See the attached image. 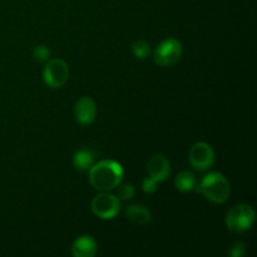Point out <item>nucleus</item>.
<instances>
[{
	"instance_id": "nucleus-1",
	"label": "nucleus",
	"mask_w": 257,
	"mask_h": 257,
	"mask_svg": "<svg viewBox=\"0 0 257 257\" xmlns=\"http://www.w3.org/2000/svg\"><path fill=\"white\" fill-rule=\"evenodd\" d=\"M123 180V168L115 161L104 160L95 163L89 170L90 185L98 191L114 190Z\"/></svg>"
},
{
	"instance_id": "nucleus-2",
	"label": "nucleus",
	"mask_w": 257,
	"mask_h": 257,
	"mask_svg": "<svg viewBox=\"0 0 257 257\" xmlns=\"http://www.w3.org/2000/svg\"><path fill=\"white\" fill-rule=\"evenodd\" d=\"M197 191L210 202L221 205L230 197L231 187L225 176L218 172H212L202 178Z\"/></svg>"
},
{
	"instance_id": "nucleus-3",
	"label": "nucleus",
	"mask_w": 257,
	"mask_h": 257,
	"mask_svg": "<svg viewBox=\"0 0 257 257\" xmlns=\"http://www.w3.org/2000/svg\"><path fill=\"white\" fill-rule=\"evenodd\" d=\"M255 222V211L248 205H237L228 211L226 225L232 232H245Z\"/></svg>"
},
{
	"instance_id": "nucleus-4",
	"label": "nucleus",
	"mask_w": 257,
	"mask_h": 257,
	"mask_svg": "<svg viewBox=\"0 0 257 257\" xmlns=\"http://www.w3.org/2000/svg\"><path fill=\"white\" fill-rule=\"evenodd\" d=\"M182 55V45L177 39L168 38L157 47L155 52V62L161 67H171Z\"/></svg>"
},
{
	"instance_id": "nucleus-5",
	"label": "nucleus",
	"mask_w": 257,
	"mask_h": 257,
	"mask_svg": "<svg viewBox=\"0 0 257 257\" xmlns=\"http://www.w3.org/2000/svg\"><path fill=\"white\" fill-rule=\"evenodd\" d=\"M120 208V202L118 197L103 192L95 196L92 201V211L97 217L102 220H112L118 215Z\"/></svg>"
},
{
	"instance_id": "nucleus-6",
	"label": "nucleus",
	"mask_w": 257,
	"mask_h": 257,
	"mask_svg": "<svg viewBox=\"0 0 257 257\" xmlns=\"http://www.w3.org/2000/svg\"><path fill=\"white\" fill-rule=\"evenodd\" d=\"M43 78L50 88H60L67 83L69 78V69L64 60L50 59L45 64Z\"/></svg>"
},
{
	"instance_id": "nucleus-7",
	"label": "nucleus",
	"mask_w": 257,
	"mask_h": 257,
	"mask_svg": "<svg viewBox=\"0 0 257 257\" xmlns=\"http://www.w3.org/2000/svg\"><path fill=\"white\" fill-rule=\"evenodd\" d=\"M188 160L197 171H207L215 163V152L208 143L198 142L191 147Z\"/></svg>"
},
{
	"instance_id": "nucleus-8",
	"label": "nucleus",
	"mask_w": 257,
	"mask_h": 257,
	"mask_svg": "<svg viewBox=\"0 0 257 257\" xmlns=\"http://www.w3.org/2000/svg\"><path fill=\"white\" fill-rule=\"evenodd\" d=\"M75 119L83 125H88L93 123L97 115V105L94 100L89 97H83L75 103L74 107Z\"/></svg>"
},
{
	"instance_id": "nucleus-9",
	"label": "nucleus",
	"mask_w": 257,
	"mask_h": 257,
	"mask_svg": "<svg viewBox=\"0 0 257 257\" xmlns=\"http://www.w3.org/2000/svg\"><path fill=\"white\" fill-rule=\"evenodd\" d=\"M147 170L150 178L160 183L165 181L170 175V162L165 156L155 155L148 161Z\"/></svg>"
},
{
	"instance_id": "nucleus-10",
	"label": "nucleus",
	"mask_w": 257,
	"mask_h": 257,
	"mask_svg": "<svg viewBox=\"0 0 257 257\" xmlns=\"http://www.w3.org/2000/svg\"><path fill=\"white\" fill-rule=\"evenodd\" d=\"M97 252V242L92 236H80L72 246V253L75 257H92Z\"/></svg>"
},
{
	"instance_id": "nucleus-11",
	"label": "nucleus",
	"mask_w": 257,
	"mask_h": 257,
	"mask_svg": "<svg viewBox=\"0 0 257 257\" xmlns=\"http://www.w3.org/2000/svg\"><path fill=\"white\" fill-rule=\"evenodd\" d=\"M125 216L137 226H146L151 221V212L142 205H132L125 210Z\"/></svg>"
},
{
	"instance_id": "nucleus-12",
	"label": "nucleus",
	"mask_w": 257,
	"mask_h": 257,
	"mask_svg": "<svg viewBox=\"0 0 257 257\" xmlns=\"http://www.w3.org/2000/svg\"><path fill=\"white\" fill-rule=\"evenodd\" d=\"M73 165L80 172L89 171L90 167L94 165V155L90 150L82 148L78 152H75L74 157H73Z\"/></svg>"
},
{
	"instance_id": "nucleus-13",
	"label": "nucleus",
	"mask_w": 257,
	"mask_h": 257,
	"mask_svg": "<svg viewBox=\"0 0 257 257\" xmlns=\"http://www.w3.org/2000/svg\"><path fill=\"white\" fill-rule=\"evenodd\" d=\"M176 188L181 192H190L195 188L196 186V178L195 175L188 171H183V172H180L177 175L175 180Z\"/></svg>"
},
{
	"instance_id": "nucleus-14",
	"label": "nucleus",
	"mask_w": 257,
	"mask_h": 257,
	"mask_svg": "<svg viewBox=\"0 0 257 257\" xmlns=\"http://www.w3.org/2000/svg\"><path fill=\"white\" fill-rule=\"evenodd\" d=\"M132 53L137 59H146L151 53V47L148 43L138 40L132 44Z\"/></svg>"
},
{
	"instance_id": "nucleus-15",
	"label": "nucleus",
	"mask_w": 257,
	"mask_h": 257,
	"mask_svg": "<svg viewBox=\"0 0 257 257\" xmlns=\"http://www.w3.org/2000/svg\"><path fill=\"white\" fill-rule=\"evenodd\" d=\"M33 57L39 63L47 62L50 57V50L47 47H44V45H38L34 49V52H33Z\"/></svg>"
},
{
	"instance_id": "nucleus-16",
	"label": "nucleus",
	"mask_w": 257,
	"mask_h": 257,
	"mask_svg": "<svg viewBox=\"0 0 257 257\" xmlns=\"http://www.w3.org/2000/svg\"><path fill=\"white\" fill-rule=\"evenodd\" d=\"M135 187H133L131 183H125V185L120 186L119 188H118V197L120 198V200H131V198L135 196Z\"/></svg>"
},
{
	"instance_id": "nucleus-17",
	"label": "nucleus",
	"mask_w": 257,
	"mask_h": 257,
	"mask_svg": "<svg viewBox=\"0 0 257 257\" xmlns=\"http://www.w3.org/2000/svg\"><path fill=\"white\" fill-rule=\"evenodd\" d=\"M245 251H246L245 243L236 242L231 246L230 250H228V253H230L231 257H241L243 253H245Z\"/></svg>"
},
{
	"instance_id": "nucleus-18",
	"label": "nucleus",
	"mask_w": 257,
	"mask_h": 257,
	"mask_svg": "<svg viewBox=\"0 0 257 257\" xmlns=\"http://www.w3.org/2000/svg\"><path fill=\"white\" fill-rule=\"evenodd\" d=\"M157 185L158 183L156 182V181H153L152 178H146V180H143V183H142L143 191L147 193H153L156 190H157Z\"/></svg>"
}]
</instances>
